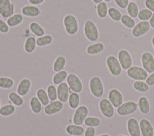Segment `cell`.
Wrapping results in <instances>:
<instances>
[{
	"mask_svg": "<svg viewBox=\"0 0 154 136\" xmlns=\"http://www.w3.org/2000/svg\"><path fill=\"white\" fill-rule=\"evenodd\" d=\"M83 32L86 39L89 42H95L100 38V32L97 28V26L91 19H87L85 22Z\"/></svg>",
	"mask_w": 154,
	"mask_h": 136,
	"instance_id": "6da1fadb",
	"label": "cell"
},
{
	"mask_svg": "<svg viewBox=\"0 0 154 136\" xmlns=\"http://www.w3.org/2000/svg\"><path fill=\"white\" fill-rule=\"evenodd\" d=\"M63 26L68 35H75L79 31V23L77 18L72 14H67L63 18Z\"/></svg>",
	"mask_w": 154,
	"mask_h": 136,
	"instance_id": "7a4b0ae2",
	"label": "cell"
},
{
	"mask_svg": "<svg viewBox=\"0 0 154 136\" xmlns=\"http://www.w3.org/2000/svg\"><path fill=\"white\" fill-rule=\"evenodd\" d=\"M89 90L94 97L100 98L104 95V86L102 79L98 76L93 77L89 80Z\"/></svg>",
	"mask_w": 154,
	"mask_h": 136,
	"instance_id": "3957f363",
	"label": "cell"
},
{
	"mask_svg": "<svg viewBox=\"0 0 154 136\" xmlns=\"http://www.w3.org/2000/svg\"><path fill=\"white\" fill-rule=\"evenodd\" d=\"M106 66L108 68L109 72H110L112 75L115 77H118L122 73V67L119 63L117 57L114 56H109L106 59Z\"/></svg>",
	"mask_w": 154,
	"mask_h": 136,
	"instance_id": "277c9868",
	"label": "cell"
},
{
	"mask_svg": "<svg viewBox=\"0 0 154 136\" xmlns=\"http://www.w3.org/2000/svg\"><path fill=\"white\" fill-rule=\"evenodd\" d=\"M126 74L130 79L135 81H144L147 79L149 73L143 68L140 66H131L127 70Z\"/></svg>",
	"mask_w": 154,
	"mask_h": 136,
	"instance_id": "5b68a950",
	"label": "cell"
},
{
	"mask_svg": "<svg viewBox=\"0 0 154 136\" xmlns=\"http://www.w3.org/2000/svg\"><path fill=\"white\" fill-rule=\"evenodd\" d=\"M138 109V104L133 101H126L117 108V114L120 116H127L135 113Z\"/></svg>",
	"mask_w": 154,
	"mask_h": 136,
	"instance_id": "8992f818",
	"label": "cell"
},
{
	"mask_svg": "<svg viewBox=\"0 0 154 136\" xmlns=\"http://www.w3.org/2000/svg\"><path fill=\"white\" fill-rule=\"evenodd\" d=\"M150 29L149 21H140L132 29V35L135 38H140L148 33Z\"/></svg>",
	"mask_w": 154,
	"mask_h": 136,
	"instance_id": "52a82bcc",
	"label": "cell"
},
{
	"mask_svg": "<svg viewBox=\"0 0 154 136\" xmlns=\"http://www.w3.org/2000/svg\"><path fill=\"white\" fill-rule=\"evenodd\" d=\"M89 109L86 105H79L75 109V112L72 117V122L74 125H82L84 123L85 120L88 117Z\"/></svg>",
	"mask_w": 154,
	"mask_h": 136,
	"instance_id": "ba28073f",
	"label": "cell"
},
{
	"mask_svg": "<svg viewBox=\"0 0 154 136\" xmlns=\"http://www.w3.org/2000/svg\"><path fill=\"white\" fill-rule=\"evenodd\" d=\"M15 5L11 0H0V16L3 19L10 17L14 14Z\"/></svg>",
	"mask_w": 154,
	"mask_h": 136,
	"instance_id": "9c48e42d",
	"label": "cell"
},
{
	"mask_svg": "<svg viewBox=\"0 0 154 136\" xmlns=\"http://www.w3.org/2000/svg\"><path fill=\"white\" fill-rule=\"evenodd\" d=\"M99 107H100L102 115H103L104 117L107 118V119H111L113 117L114 114H115V110H114L113 105H112V103L109 101L108 98H103L100 100V103H99Z\"/></svg>",
	"mask_w": 154,
	"mask_h": 136,
	"instance_id": "30bf717a",
	"label": "cell"
},
{
	"mask_svg": "<svg viewBox=\"0 0 154 136\" xmlns=\"http://www.w3.org/2000/svg\"><path fill=\"white\" fill-rule=\"evenodd\" d=\"M66 82L69 88L72 92L80 93L82 91V83L81 79L76 75L71 73L68 75L66 79Z\"/></svg>",
	"mask_w": 154,
	"mask_h": 136,
	"instance_id": "8fae6325",
	"label": "cell"
},
{
	"mask_svg": "<svg viewBox=\"0 0 154 136\" xmlns=\"http://www.w3.org/2000/svg\"><path fill=\"white\" fill-rule=\"evenodd\" d=\"M118 59L121 65L122 68L124 70H128L131 66H133V59L130 53L126 49H121L118 53Z\"/></svg>",
	"mask_w": 154,
	"mask_h": 136,
	"instance_id": "7c38bea8",
	"label": "cell"
},
{
	"mask_svg": "<svg viewBox=\"0 0 154 136\" xmlns=\"http://www.w3.org/2000/svg\"><path fill=\"white\" fill-rule=\"evenodd\" d=\"M143 68L149 74L154 72V56L149 52H145L141 56Z\"/></svg>",
	"mask_w": 154,
	"mask_h": 136,
	"instance_id": "4fadbf2b",
	"label": "cell"
},
{
	"mask_svg": "<svg viewBox=\"0 0 154 136\" xmlns=\"http://www.w3.org/2000/svg\"><path fill=\"white\" fill-rule=\"evenodd\" d=\"M108 99L109 100L114 108H119L123 103V96L118 89H112L109 92Z\"/></svg>",
	"mask_w": 154,
	"mask_h": 136,
	"instance_id": "5bb4252c",
	"label": "cell"
},
{
	"mask_svg": "<svg viewBox=\"0 0 154 136\" xmlns=\"http://www.w3.org/2000/svg\"><path fill=\"white\" fill-rule=\"evenodd\" d=\"M64 103L60 101V100H56V101H51L49 105L45 106L44 108V112L47 115H53L59 113L63 109L64 107Z\"/></svg>",
	"mask_w": 154,
	"mask_h": 136,
	"instance_id": "9a60e30c",
	"label": "cell"
},
{
	"mask_svg": "<svg viewBox=\"0 0 154 136\" xmlns=\"http://www.w3.org/2000/svg\"><path fill=\"white\" fill-rule=\"evenodd\" d=\"M126 128L127 131L130 136H140L141 131H140V122L134 118H130L126 122Z\"/></svg>",
	"mask_w": 154,
	"mask_h": 136,
	"instance_id": "2e32d148",
	"label": "cell"
},
{
	"mask_svg": "<svg viewBox=\"0 0 154 136\" xmlns=\"http://www.w3.org/2000/svg\"><path fill=\"white\" fill-rule=\"evenodd\" d=\"M57 97L58 100H60L63 103L68 101L69 97V88L67 82H63L60 84L57 87Z\"/></svg>",
	"mask_w": 154,
	"mask_h": 136,
	"instance_id": "e0dca14e",
	"label": "cell"
},
{
	"mask_svg": "<svg viewBox=\"0 0 154 136\" xmlns=\"http://www.w3.org/2000/svg\"><path fill=\"white\" fill-rule=\"evenodd\" d=\"M22 14L26 17L30 18H36L39 16L42 13L40 9L37 7L36 5H25L21 9Z\"/></svg>",
	"mask_w": 154,
	"mask_h": 136,
	"instance_id": "ac0fdd59",
	"label": "cell"
},
{
	"mask_svg": "<svg viewBox=\"0 0 154 136\" xmlns=\"http://www.w3.org/2000/svg\"><path fill=\"white\" fill-rule=\"evenodd\" d=\"M140 131L142 136H154V128L148 119H143L140 122Z\"/></svg>",
	"mask_w": 154,
	"mask_h": 136,
	"instance_id": "d6986e66",
	"label": "cell"
},
{
	"mask_svg": "<svg viewBox=\"0 0 154 136\" xmlns=\"http://www.w3.org/2000/svg\"><path fill=\"white\" fill-rule=\"evenodd\" d=\"M32 86V82L29 79H22L19 83L18 84L17 89H16V92L19 95L23 97V96H26V95H28V93L29 92L30 89H31Z\"/></svg>",
	"mask_w": 154,
	"mask_h": 136,
	"instance_id": "ffe728a7",
	"label": "cell"
},
{
	"mask_svg": "<svg viewBox=\"0 0 154 136\" xmlns=\"http://www.w3.org/2000/svg\"><path fill=\"white\" fill-rule=\"evenodd\" d=\"M105 49V45L103 42H95L88 45L86 48V53L90 56H95L103 53Z\"/></svg>",
	"mask_w": 154,
	"mask_h": 136,
	"instance_id": "44dd1931",
	"label": "cell"
},
{
	"mask_svg": "<svg viewBox=\"0 0 154 136\" xmlns=\"http://www.w3.org/2000/svg\"><path fill=\"white\" fill-rule=\"evenodd\" d=\"M23 15L22 13H14L10 17L6 19V23L9 27H16L19 26L23 22Z\"/></svg>",
	"mask_w": 154,
	"mask_h": 136,
	"instance_id": "7402d4cb",
	"label": "cell"
},
{
	"mask_svg": "<svg viewBox=\"0 0 154 136\" xmlns=\"http://www.w3.org/2000/svg\"><path fill=\"white\" fill-rule=\"evenodd\" d=\"M66 131L71 136H82L85 133V129L82 125H69L66 128Z\"/></svg>",
	"mask_w": 154,
	"mask_h": 136,
	"instance_id": "603a6c76",
	"label": "cell"
},
{
	"mask_svg": "<svg viewBox=\"0 0 154 136\" xmlns=\"http://www.w3.org/2000/svg\"><path fill=\"white\" fill-rule=\"evenodd\" d=\"M138 108L140 112L143 115H146L150 111V104L148 98L145 96L140 97L138 100Z\"/></svg>",
	"mask_w": 154,
	"mask_h": 136,
	"instance_id": "cb8c5ba5",
	"label": "cell"
},
{
	"mask_svg": "<svg viewBox=\"0 0 154 136\" xmlns=\"http://www.w3.org/2000/svg\"><path fill=\"white\" fill-rule=\"evenodd\" d=\"M29 29L31 32L37 38L43 36L45 35V29L40 24H38L37 22H32L29 24Z\"/></svg>",
	"mask_w": 154,
	"mask_h": 136,
	"instance_id": "d4e9b609",
	"label": "cell"
},
{
	"mask_svg": "<svg viewBox=\"0 0 154 136\" xmlns=\"http://www.w3.org/2000/svg\"><path fill=\"white\" fill-rule=\"evenodd\" d=\"M37 46L36 38L34 36H29L26 38L24 44V50L26 53H32Z\"/></svg>",
	"mask_w": 154,
	"mask_h": 136,
	"instance_id": "484cf974",
	"label": "cell"
},
{
	"mask_svg": "<svg viewBox=\"0 0 154 136\" xmlns=\"http://www.w3.org/2000/svg\"><path fill=\"white\" fill-rule=\"evenodd\" d=\"M8 98L12 102V105L16 107H21L24 104V100H23V97L15 92H12L9 93L8 95Z\"/></svg>",
	"mask_w": 154,
	"mask_h": 136,
	"instance_id": "4316f807",
	"label": "cell"
},
{
	"mask_svg": "<svg viewBox=\"0 0 154 136\" xmlns=\"http://www.w3.org/2000/svg\"><path fill=\"white\" fill-rule=\"evenodd\" d=\"M108 11L109 7L108 5L106 2L103 1L100 3L96 5V13L99 18L100 19H105L107 16H108Z\"/></svg>",
	"mask_w": 154,
	"mask_h": 136,
	"instance_id": "83f0119b",
	"label": "cell"
},
{
	"mask_svg": "<svg viewBox=\"0 0 154 136\" xmlns=\"http://www.w3.org/2000/svg\"><path fill=\"white\" fill-rule=\"evenodd\" d=\"M30 108L34 114H39L42 110V105L36 96L32 97L30 99Z\"/></svg>",
	"mask_w": 154,
	"mask_h": 136,
	"instance_id": "f1b7e54d",
	"label": "cell"
},
{
	"mask_svg": "<svg viewBox=\"0 0 154 136\" xmlns=\"http://www.w3.org/2000/svg\"><path fill=\"white\" fill-rule=\"evenodd\" d=\"M16 112V107L15 105L7 104L1 106L0 108V115L2 117H9Z\"/></svg>",
	"mask_w": 154,
	"mask_h": 136,
	"instance_id": "f546056e",
	"label": "cell"
},
{
	"mask_svg": "<svg viewBox=\"0 0 154 136\" xmlns=\"http://www.w3.org/2000/svg\"><path fill=\"white\" fill-rule=\"evenodd\" d=\"M36 97L44 106H46L50 103V100H49V96H48L47 92L44 89H38L36 91Z\"/></svg>",
	"mask_w": 154,
	"mask_h": 136,
	"instance_id": "4dcf8cb0",
	"label": "cell"
},
{
	"mask_svg": "<svg viewBox=\"0 0 154 136\" xmlns=\"http://www.w3.org/2000/svg\"><path fill=\"white\" fill-rule=\"evenodd\" d=\"M66 64V58L63 56H60L59 57L56 58V59L55 60L54 63H53V70L56 72L63 71V68H65Z\"/></svg>",
	"mask_w": 154,
	"mask_h": 136,
	"instance_id": "1f68e13d",
	"label": "cell"
},
{
	"mask_svg": "<svg viewBox=\"0 0 154 136\" xmlns=\"http://www.w3.org/2000/svg\"><path fill=\"white\" fill-rule=\"evenodd\" d=\"M79 101H80V97L79 93L72 92L69 95L68 102L70 108L76 109L79 106Z\"/></svg>",
	"mask_w": 154,
	"mask_h": 136,
	"instance_id": "d6a6232c",
	"label": "cell"
},
{
	"mask_svg": "<svg viewBox=\"0 0 154 136\" xmlns=\"http://www.w3.org/2000/svg\"><path fill=\"white\" fill-rule=\"evenodd\" d=\"M53 37L51 35H44L43 36L38 37L36 38L37 46L38 47H45L53 43Z\"/></svg>",
	"mask_w": 154,
	"mask_h": 136,
	"instance_id": "836d02e7",
	"label": "cell"
},
{
	"mask_svg": "<svg viewBox=\"0 0 154 136\" xmlns=\"http://www.w3.org/2000/svg\"><path fill=\"white\" fill-rule=\"evenodd\" d=\"M68 75V73L65 70L56 72L53 77V82L54 83V85H58L59 86L60 84L63 83V82H64L66 80Z\"/></svg>",
	"mask_w": 154,
	"mask_h": 136,
	"instance_id": "e575fe53",
	"label": "cell"
},
{
	"mask_svg": "<svg viewBox=\"0 0 154 136\" xmlns=\"http://www.w3.org/2000/svg\"><path fill=\"white\" fill-rule=\"evenodd\" d=\"M126 12H127L128 15L131 16L133 19H136L138 16V13L140 12L139 10V5L136 2H130L129 5L126 7Z\"/></svg>",
	"mask_w": 154,
	"mask_h": 136,
	"instance_id": "d590c367",
	"label": "cell"
},
{
	"mask_svg": "<svg viewBox=\"0 0 154 136\" xmlns=\"http://www.w3.org/2000/svg\"><path fill=\"white\" fill-rule=\"evenodd\" d=\"M14 80L9 77H0V89H10L14 86Z\"/></svg>",
	"mask_w": 154,
	"mask_h": 136,
	"instance_id": "8d00e7d4",
	"label": "cell"
},
{
	"mask_svg": "<svg viewBox=\"0 0 154 136\" xmlns=\"http://www.w3.org/2000/svg\"><path fill=\"white\" fill-rule=\"evenodd\" d=\"M120 23L127 29H133L136 26V24H137L135 19L128 14L123 15L122 18H121Z\"/></svg>",
	"mask_w": 154,
	"mask_h": 136,
	"instance_id": "74e56055",
	"label": "cell"
},
{
	"mask_svg": "<svg viewBox=\"0 0 154 136\" xmlns=\"http://www.w3.org/2000/svg\"><path fill=\"white\" fill-rule=\"evenodd\" d=\"M108 16H109L112 21L114 22H120L121 18L123 16L122 12L116 7H110L109 8Z\"/></svg>",
	"mask_w": 154,
	"mask_h": 136,
	"instance_id": "f35d334b",
	"label": "cell"
},
{
	"mask_svg": "<svg viewBox=\"0 0 154 136\" xmlns=\"http://www.w3.org/2000/svg\"><path fill=\"white\" fill-rule=\"evenodd\" d=\"M133 87L139 92H147L149 89V86L143 81H136L133 83Z\"/></svg>",
	"mask_w": 154,
	"mask_h": 136,
	"instance_id": "ab89813d",
	"label": "cell"
},
{
	"mask_svg": "<svg viewBox=\"0 0 154 136\" xmlns=\"http://www.w3.org/2000/svg\"><path fill=\"white\" fill-rule=\"evenodd\" d=\"M85 125L87 126V127H93L96 128L99 127L101 124V121L99 118L97 117H93V116H90V117H87L86 119L84 122Z\"/></svg>",
	"mask_w": 154,
	"mask_h": 136,
	"instance_id": "60d3db41",
	"label": "cell"
},
{
	"mask_svg": "<svg viewBox=\"0 0 154 136\" xmlns=\"http://www.w3.org/2000/svg\"><path fill=\"white\" fill-rule=\"evenodd\" d=\"M152 15V12L146 8V9H142L141 10H140L137 18L140 19V21H149Z\"/></svg>",
	"mask_w": 154,
	"mask_h": 136,
	"instance_id": "b9f144b4",
	"label": "cell"
},
{
	"mask_svg": "<svg viewBox=\"0 0 154 136\" xmlns=\"http://www.w3.org/2000/svg\"><path fill=\"white\" fill-rule=\"evenodd\" d=\"M46 92H47L48 96H49L50 101H56V100L58 99L57 88H56V86H53V85H49V86L47 87V90H46Z\"/></svg>",
	"mask_w": 154,
	"mask_h": 136,
	"instance_id": "7bdbcfd3",
	"label": "cell"
},
{
	"mask_svg": "<svg viewBox=\"0 0 154 136\" xmlns=\"http://www.w3.org/2000/svg\"><path fill=\"white\" fill-rule=\"evenodd\" d=\"M9 32V26H8L7 23L3 20V19H0V33L6 34Z\"/></svg>",
	"mask_w": 154,
	"mask_h": 136,
	"instance_id": "ee69618b",
	"label": "cell"
},
{
	"mask_svg": "<svg viewBox=\"0 0 154 136\" xmlns=\"http://www.w3.org/2000/svg\"><path fill=\"white\" fill-rule=\"evenodd\" d=\"M116 5L120 9H126L127 5L130 3V0H114Z\"/></svg>",
	"mask_w": 154,
	"mask_h": 136,
	"instance_id": "f6af8a7d",
	"label": "cell"
},
{
	"mask_svg": "<svg viewBox=\"0 0 154 136\" xmlns=\"http://www.w3.org/2000/svg\"><path fill=\"white\" fill-rule=\"evenodd\" d=\"M144 5L146 9L150 10L152 12H154V0H145Z\"/></svg>",
	"mask_w": 154,
	"mask_h": 136,
	"instance_id": "bcb514c9",
	"label": "cell"
},
{
	"mask_svg": "<svg viewBox=\"0 0 154 136\" xmlns=\"http://www.w3.org/2000/svg\"><path fill=\"white\" fill-rule=\"evenodd\" d=\"M84 136H96V129L93 127H87Z\"/></svg>",
	"mask_w": 154,
	"mask_h": 136,
	"instance_id": "7dc6e473",
	"label": "cell"
},
{
	"mask_svg": "<svg viewBox=\"0 0 154 136\" xmlns=\"http://www.w3.org/2000/svg\"><path fill=\"white\" fill-rule=\"evenodd\" d=\"M146 82L147 85H148L149 87L154 86V72H152L150 75H148L147 79H146Z\"/></svg>",
	"mask_w": 154,
	"mask_h": 136,
	"instance_id": "c3c4849f",
	"label": "cell"
},
{
	"mask_svg": "<svg viewBox=\"0 0 154 136\" xmlns=\"http://www.w3.org/2000/svg\"><path fill=\"white\" fill-rule=\"evenodd\" d=\"M30 5H39L45 2V0H28Z\"/></svg>",
	"mask_w": 154,
	"mask_h": 136,
	"instance_id": "681fc988",
	"label": "cell"
},
{
	"mask_svg": "<svg viewBox=\"0 0 154 136\" xmlns=\"http://www.w3.org/2000/svg\"><path fill=\"white\" fill-rule=\"evenodd\" d=\"M149 25H150L151 28L154 29V12H152V16H151L150 19L149 20Z\"/></svg>",
	"mask_w": 154,
	"mask_h": 136,
	"instance_id": "f907efd6",
	"label": "cell"
},
{
	"mask_svg": "<svg viewBox=\"0 0 154 136\" xmlns=\"http://www.w3.org/2000/svg\"><path fill=\"white\" fill-rule=\"evenodd\" d=\"M92 1H93V3L96 4V5H97V4H99V3H100L101 2H103V0H92Z\"/></svg>",
	"mask_w": 154,
	"mask_h": 136,
	"instance_id": "816d5d0a",
	"label": "cell"
},
{
	"mask_svg": "<svg viewBox=\"0 0 154 136\" xmlns=\"http://www.w3.org/2000/svg\"><path fill=\"white\" fill-rule=\"evenodd\" d=\"M151 42H152V47H153V49H154V35L152 37V39H151Z\"/></svg>",
	"mask_w": 154,
	"mask_h": 136,
	"instance_id": "f5cc1de1",
	"label": "cell"
},
{
	"mask_svg": "<svg viewBox=\"0 0 154 136\" xmlns=\"http://www.w3.org/2000/svg\"><path fill=\"white\" fill-rule=\"evenodd\" d=\"M99 136H110L109 134H100V135Z\"/></svg>",
	"mask_w": 154,
	"mask_h": 136,
	"instance_id": "db71d44e",
	"label": "cell"
},
{
	"mask_svg": "<svg viewBox=\"0 0 154 136\" xmlns=\"http://www.w3.org/2000/svg\"><path fill=\"white\" fill-rule=\"evenodd\" d=\"M104 2H106L107 3V2H110L111 1H112V0H103Z\"/></svg>",
	"mask_w": 154,
	"mask_h": 136,
	"instance_id": "11a10c76",
	"label": "cell"
},
{
	"mask_svg": "<svg viewBox=\"0 0 154 136\" xmlns=\"http://www.w3.org/2000/svg\"><path fill=\"white\" fill-rule=\"evenodd\" d=\"M130 1H132V2H135V1H137V0H130Z\"/></svg>",
	"mask_w": 154,
	"mask_h": 136,
	"instance_id": "9f6ffc18",
	"label": "cell"
},
{
	"mask_svg": "<svg viewBox=\"0 0 154 136\" xmlns=\"http://www.w3.org/2000/svg\"><path fill=\"white\" fill-rule=\"evenodd\" d=\"M119 136H126V135H123V134H121V135H119Z\"/></svg>",
	"mask_w": 154,
	"mask_h": 136,
	"instance_id": "6f0895ef",
	"label": "cell"
},
{
	"mask_svg": "<svg viewBox=\"0 0 154 136\" xmlns=\"http://www.w3.org/2000/svg\"><path fill=\"white\" fill-rule=\"evenodd\" d=\"M0 108H1V101H0Z\"/></svg>",
	"mask_w": 154,
	"mask_h": 136,
	"instance_id": "680465c9",
	"label": "cell"
}]
</instances>
